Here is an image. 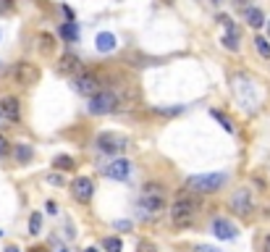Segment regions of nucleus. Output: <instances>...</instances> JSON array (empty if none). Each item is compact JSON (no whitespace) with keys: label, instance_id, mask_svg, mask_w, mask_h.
Segmentation results:
<instances>
[{"label":"nucleus","instance_id":"f257e3e1","mask_svg":"<svg viewBox=\"0 0 270 252\" xmlns=\"http://www.w3.org/2000/svg\"><path fill=\"white\" fill-rule=\"evenodd\" d=\"M199 210H202V200H199L197 195H191V192H181L173 200V205H171V210H168V213H171L173 226L187 228V226H191V221L197 218Z\"/></svg>","mask_w":270,"mask_h":252},{"label":"nucleus","instance_id":"f03ea898","mask_svg":"<svg viewBox=\"0 0 270 252\" xmlns=\"http://www.w3.org/2000/svg\"><path fill=\"white\" fill-rule=\"evenodd\" d=\"M226 184V173L215 171V173H197V176L187 179V192L202 197V195H213Z\"/></svg>","mask_w":270,"mask_h":252},{"label":"nucleus","instance_id":"7ed1b4c3","mask_svg":"<svg viewBox=\"0 0 270 252\" xmlns=\"http://www.w3.org/2000/svg\"><path fill=\"white\" fill-rule=\"evenodd\" d=\"M139 208L147 210L150 216H160V213L165 210V195H163V187L155 184V181H150V184L142 187L139 192Z\"/></svg>","mask_w":270,"mask_h":252},{"label":"nucleus","instance_id":"20e7f679","mask_svg":"<svg viewBox=\"0 0 270 252\" xmlns=\"http://www.w3.org/2000/svg\"><path fill=\"white\" fill-rule=\"evenodd\" d=\"M234 92L239 97V103H244L249 111L257 108V103H260V97H257V89H254V84L252 79L246 74H236L234 76Z\"/></svg>","mask_w":270,"mask_h":252},{"label":"nucleus","instance_id":"39448f33","mask_svg":"<svg viewBox=\"0 0 270 252\" xmlns=\"http://www.w3.org/2000/svg\"><path fill=\"white\" fill-rule=\"evenodd\" d=\"M115 108H118V95L110 92V89H100V92L89 100L92 116H105V113H113Z\"/></svg>","mask_w":270,"mask_h":252},{"label":"nucleus","instance_id":"423d86ee","mask_svg":"<svg viewBox=\"0 0 270 252\" xmlns=\"http://www.w3.org/2000/svg\"><path fill=\"white\" fill-rule=\"evenodd\" d=\"M97 150L100 152H110V155H121L123 150H126V137H121V134H115V132H103V134H97Z\"/></svg>","mask_w":270,"mask_h":252},{"label":"nucleus","instance_id":"0eeeda50","mask_svg":"<svg viewBox=\"0 0 270 252\" xmlns=\"http://www.w3.org/2000/svg\"><path fill=\"white\" fill-rule=\"evenodd\" d=\"M231 210L236 213V216H242V218H249L252 216V210H254V200H252V189H236L234 197H231Z\"/></svg>","mask_w":270,"mask_h":252},{"label":"nucleus","instance_id":"6e6552de","mask_svg":"<svg viewBox=\"0 0 270 252\" xmlns=\"http://www.w3.org/2000/svg\"><path fill=\"white\" fill-rule=\"evenodd\" d=\"M13 79H16V84H21V87H32V84H37V79H40V68L34 63H29V60H21V63H16V68H13Z\"/></svg>","mask_w":270,"mask_h":252},{"label":"nucleus","instance_id":"1a4fd4ad","mask_svg":"<svg viewBox=\"0 0 270 252\" xmlns=\"http://www.w3.org/2000/svg\"><path fill=\"white\" fill-rule=\"evenodd\" d=\"M74 89L76 95H84V97H95L100 92V79L92 74H79L74 79Z\"/></svg>","mask_w":270,"mask_h":252},{"label":"nucleus","instance_id":"9d476101","mask_svg":"<svg viewBox=\"0 0 270 252\" xmlns=\"http://www.w3.org/2000/svg\"><path fill=\"white\" fill-rule=\"evenodd\" d=\"M71 195L79 202H89L92 195H95V184H92V179L89 176H76L71 181Z\"/></svg>","mask_w":270,"mask_h":252},{"label":"nucleus","instance_id":"9b49d317","mask_svg":"<svg viewBox=\"0 0 270 252\" xmlns=\"http://www.w3.org/2000/svg\"><path fill=\"white\" fill-rule=\"evenodd\" d=\"M105 176H108V179H115V181H123V179H129V176H131V163H129L126 158H118V160H113V163L105 168Z\"/></svg>","mask_w":270,"mask_h":252},{"label":"nucleus","instance_id":"f8f14e48","mask_svg":"<svg viewBox=\"0 0 270 252\" xmlns=\"http://www.w3.org/2000/svg\"><path fill=\"white\" fill-rule=\"evenodd\" d=\"M213 231L218 239H236V234H239V228L231 224L228 218H215L213 221Z\"/></svg>","mask_w":270,"mask_h":252},{"label":"nucleus","instance_id":"ddd939ff","mask_svg":"<svg viewBox=\"0 0 270 252\" xmlns=\"http://www.w3.org/2000/svg\"><path fill=\"white\" fill-rule=\"evenodd\" d=\"M58 74H76L81 68V60L74 56V53H66V56H60V60H58Z\"/></svg>","mask_w":270,"mask_h":252},{"label":"nucleus","instance_id":"4468645a","mask_svg":"<svg viewBox=\"0 0 270 252\" xmlns=\"http://www.w3.org/2000/svg\"><path fill=\"white\" fill-rule=\"evenodd\" d=\"M0 111H3L11 121H19V116H21V108H19V100H16V97H5V100L0 103Z\"/></svg>","mask_w":270,"mask_h":252},{"label":"nucleus","instance_id":"2eb2a0df","mask_svg":"<svg viewBox=\"0 0 270 252\" xmlns=\"http://www.w3.org/2000/svg\"><path fill=\"white\" fill-rule=\"evenodd\" d=\"M95 48H97L100 53H110V50L115 48V37H113L110 32H100V34L95 37Z\"/></svg>","mask_w":270,"mask_h":252},{"label":"nucleus","instance_id":"dca6fc26","mask_svg":"<svg viewBox=\"0 0 270 252\" xmlns=\"http://www.w3.org/2000/svg\"><path fill=\"white\" fill-rule=\"evenodd\" d=\"M244 19H246V24H249L252 29H260L262 24H265V13H262L260 8H246Z\"/></svg>","mask_w":270,"mask_h":252},{"label":"nucleus","instance_id":"f3484780","mask_svg":"<svg viewBox=\"0 0 270 252\" xmlns=\"http://www.w3.org/2000/svg\"><path fill=\"white\" fill-rule=\"evenodd\" d=\"M58 34L63 37V40H68V42H76L79 40V27H76V21H66V24L58 29Z\"/></svg>","mask_w":270,"mask_h":252},{"label":"nucleus","instance_id":"a211bd4d","mask_svg":"<svg viewBox=\"0 0 270 252\" xmlns=\"http://www.w3.org/2000/svg\"><path fill=\"white\" fill-rule=\"evenodd\" d=\"M53 168H60V171H74L76 163L71 155H55L53 158Z\"/></svg>","mask_w":270,"mask_h":252},{"label":"nucleus","instance_id":"6ab92c4d","mask_svg":"<svg viewBox=\"0 0 270 252\" xmlns=\"http://www.w3.org/2000/svg\"><path fill=\"white\" fill-rule=\"evenodd\" d=\"M13 155H16L19 163H29L32 155H34V150L29 147V144H16V147H13Z\"/></svg>","mask_w":270,"mask_h":252},{"label":"nucleus","instance_id":"aec40b11","mask_svg":"<svg viewBox=\"0 0 270 252\" xmlns=\"http://www.w3.org/2000/svg\"><path fill=\"white\" fill-rule=\"evenodd\" d=\"M213 118L218 121V124H220L223 129H226L228 134H234V121H231V118L226 116V113H220V111H213Z\"/></svg>","mask_w":270,"mask_h":252},{"label":"nucleus","instance_id":"412c9836","mask_svg":"<svg viewBox=\"0 0 270 252\" xmlns=\"http://www.w3.org/2000/svg\"><path fill=\"white\" fill-rule=\"evenodd\" d=\"M103 247H105L108 252H121V250H123V242L118 239V236H108V239L103 242Z\"/></svg>","mask_w":270,"mask_h":252},{"label":"nucleus","instance_id":"4be33fe9","mask_svg":"<svg viewBox=\"0 0 270 252\" xmlns=\"http://www.w3.org/2000/svg\"><path fill=\"white\" fill-rule=\"evenodd\" d=\"M254 48L262 58H270V42H265V37H254Z\"/></svg>","mask_w":270,"mask_h":252},{"label":"nucleus","instance_id":"5701e85b","mask_svg":"<svg viewBox=\"0 0 270 252\" xmlns=\"http://www.w3.org/2000/svg\"><path fill=\"white\" fill-rule=\"evenodd\" d=\"M40 228H42V216L40 213H32L29 216V234H40Z\"/></svg>","mask_w":270,"mask_h":252},{"label":"nucleus","instance_id":"b1692460","mask_svg":"<svg viewBox=\"0 0 270 252\" xmlns=\"http://www.w3.org/2000/svg\"><path fill=\"white\" fill-rule=\"evenodd\" d=\"M223 48L231 50V53H239V37H231V34H223Z\"/></svg>","mask_w":270,"mask_h":252},{"label":"nucleus","instance_id":"393cba45","mask_svg":"<svg viewBox=\"0 0 270 252\" xmlns=\"http://www.w3.org/2000/svg\"><path fill=\"white\" fill-rule=\"evenodd\" d=\"M218 21L223 24V29H226V34L236 37V27H234V21H231V16H218Z\"/></svg>","mask_w":270,"mask_h":252},{"label":"nucleus","instance_id":"a878e982","mask_svg":"<svg viewBox=\"0 0 270 252\" xmlns=\"http://www.w3.org/2000/svg\"><path fill=\"white\" fill-rule=\"evenodd\" d=\"M40 48H42V53H53V37L50 34H40Z\"/></svg>","mask_w":270,"mask_h":252},{"label":"nucleus","instance_id":"bb28decb","mask_svg":"<svg viewBox=\"0 0 270 252\" xmlns=\"http://www.w3.org/2000/svg\"><path fill=\"white\" fill-rule=\"evenodd\" d=\"M136 252H155V247H152L150 242H139L136 244Z\"/></svg>","mask_w":270,"mask_h":252},{"label":"nucleus","instance_id":"cd10ccee","mask_svg":"<svg viewBox=\"0 0 270 252\" xmlns=\"http://www.w3.org/2000/svg\"><path fill=\"white\" fill-rule=\"evenodd\" d=\"M115 228H118V231H129V228H131V221H115Z\"/></svg>","mask_w":270,"mask_h":252},{"label":"nucleus","instance_id":"c85d7f7f","mask_svg":"<svg viewBox=\"0 0 270 252\" xmlns=\"http://www.w3.org/2000/svg\"><path fill=\"white\" fill-rule=\"evenodd\" d=\"M48 181H50V184H55V187H60V184H63V176H58V173H50Z\"/></svg>","mask_w":270,"mask_h":252},{"label":"nucleus","instance_id":"c756f323","mask_svg":"<svg viewBox=\"0 0 270 252\" xmlns=\"http://www.w3.org/2000/svg\"><path fill=\"white\" fill-rule=\"evenodd\" d=\"M5 152H8V142H5L3 137H0V155H5Z\"/></svg>","mask_w":270,"mask_h":252},{"label":"nucleus","instance_id":"7c9ffc66","mask_svg":"<svg viewBox=\"0 0 270 252\" xmlns=\"http://www.w3.org/2000/svg\"><path fill=\"white\" fill-rule=\"evenodd\" d=\"M48 213H53V216H55V213H58V205H55V202H53V200L48 202Z\"/></svg>","mask_w":270,"mask_h":252},{"label":"nucleus","instance_id":"2f4dec72","mask_svg":"<svg viewBox=\"0 0 270 252\" xmlns=\"http://www.w3.org/2000/svg\"><path fill=\"white\" fill-rule=\"evenodd\" d=\"M262 250H265V252H270V234L265 236V242H262Z\"/></svg>","mask_w":270,"mask_h":252},{"label":"nucleus","instance_id":"473e14b6","mask_svg":"<svg viewBox=\"0 0 270 252\" xmlns=\"http://www.w3.org/2000/svg\"><path fill=\"white\" fill-rule=\"evenodd\" d=\"M197 252H218V250H215V247H207V244H205V247H197Z\"/></svg>","mask_w":270,"mask_h":252},{"label":"nucleus","instance_id":"72a5a7b5","mask_svg":"<svg viewBox=\"0 0 270 252\" xmlns=\"http://www.w3.org/2000/svg\"><path fill=\"white\" fill-rule=\"evenodd\" d=\"M29 252H48V250H45V247H32Z\"/></svg>","mask_w":270,"mask_h":252},{"label":"nucleus","instance_id":"f704fd0d","mask_svg":"<svg viewBox=\"0 0 270 252\" xmlns=\"http://www.w3.org/2000/svg\"><path fill=\"white\" fill-rule=\"evenodd\" d=\"M5 252H19V247H5Z\"/></svg>","mask_w":270,"mask_h":252},{"label":"nucleus","instance_id":"c9c22d12","mask_svg":"<svg viewBox=\"0 0 270 252\" xmlns=\"http://www.w3.org/2000/svg\"><path fill=\"white\" fill-rule=\"evenodd\" d=\"M246 3H249V0H239V5H242V8H244V5H246Z\"/></svg>","mask_w":270,"mask_h":252},{"label":"nucleus","instance_id":"e433bc0d","mask_svg":"<svg viewBox=\"0 0 270 252\" xmlns=\"http://www.w3.org/2000/svg\"><path fill=\"white\" fill-rule=\"evenodd\" d=\"M84 252H97V250H95V247H87V250H84Z\"/></svg>","mask_w":270,"mask_h":252},{"label":"nucleus","instance_id":"4c0bfd02","mask_svg":"<svg viewBox=\"0 0 270 252\" xmlns=\"http://www.w3.org/2000/svg\"><path fill=\"white\" fill-rule=\"evenodd\" d=\"M163 3H168V5H171V3H176V0H163Z\"/></svg>","mask_w":270,"mask_h":252},{"label":"nucleus","instance_id":"58836bf2","mask_svg":"<svg viewBox=\"0 0 270 252\" xmlns=\"http://www.w3.org/2000/svg\"><path fill=\"white\" fill-rule=\"evenodd\" d=\"M268 34H270V21H268Z\"/></svg>","mask_w":270,"mask_h":252},{"label":"nucleus","instance_id":"ea45409f","mask_svg":"<svg viewBox=\"0 0 270 252\" xmlns=\"http://www.w3.org/2000/svg\"><path fill=\"white\" fill-rule=\"evenodd\" d=\"M213 3H220V0H213Z\"/></svg>","mask_w":270,"mask_h":252},{"label":"nucleus","instance_id":"a19ab883","mask_svg":"<svg viewBox=\"0 0 270 252\" xmlns=\"http://www.w3.org/2000/svg\"><path fill=\"white\" fill-rule=\"evenodd\" d=\"M0 236H3V231H0Z\"/></svg>","mask_w":270,"mask_h":252},{"label":"nucleus","instance_id":"79ce46f5","mask_svg":"<svg viewBox=\"0 0 270 252\" xmlns=\"http://www.w3.org/2000/svg\"><path fill=\"white\" fill-rule=\"evenodd\" d=\"M63 252H66V250H63Z\"/></svg>","mask_w":270,"mask_h":252}]
</instances>
